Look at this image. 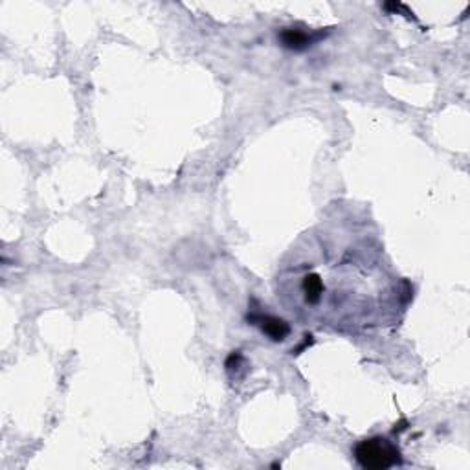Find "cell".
I'll return each instance as SVG.
<instances>
[{
    "label": "cell",
    "mask_w": 470,
    "mask_h": 470,
    "mask_svg": "<svg viewBox=\"0 0 470 470\" xmlns=\"http://www.w3.org/2000/svg\"><path fill=\"white\" fill-rule=\"evenodd\" d=\"M354 457L362 469H371V470H384L390 466L397 465L401 461L398 457V450L388 439L382 437H371L360 441L354 447Z\"/></svg>",
    "instance_id": "6da1fadb"
},
{
    "label": "cell",
    "mask_w": 470,
    "mask_h": 470,
    "mask_svg": "<svg viewBox=\"0 0 470 470\" xmlns=\"http://www.w3.org/2000/svg\"><path fill=\"white\" fill-rule=\"evenodd\" d=\"M252 322L255 325L261 327V331L264 335L272 338L274 342H281L285 340L291 332V327L287 322H283L281 318H276V316H270V314H257V316H252Z\"/></svg>",
    "instance_id": "7a4b0ae2"
},
{
    "label": "cell",
    "mask_w": 470,
    "mask_h": 470,
    "mask_svg": "<svg viewBox=\"0 0 470 470\" xmlns=\"http://www.w3.org/2000/svg\"><path fill=\"white\" fill-rule=\"evenodd\" d=\"M323 291H325V285H323V279L320 274L310 272L303 276V279H301V292H303L307 303H320V300L323 298Z\"/></svg>",
    "instance_id": "3957f363"
},
{
    "label": "cell",
    "mask_w": 470,
    "mask_h": 470,
    "mask_svg": "<svg viewBox=\"0 0 470 470\" xmlns=\"http://www.w3.org/2000/svg\"><path fill=\"white\" fill-rule=\"evenodd\" d=\"M279 40H281L283 46L289 50H305L307 46L313 45L314 37L309 35L307 32H301L298 28H285V30L279 33Z\"/></svg>",
    "instance_id": "277c9868"
}]
</instances>
